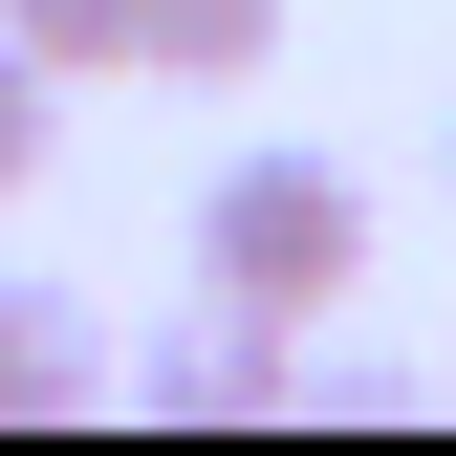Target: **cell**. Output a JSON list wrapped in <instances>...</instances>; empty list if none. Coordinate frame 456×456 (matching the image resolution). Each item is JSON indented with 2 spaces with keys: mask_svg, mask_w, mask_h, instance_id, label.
I'll list each match as a JSON object with an SVG mask.
<instances>
[{
  "mask_svg": "<svg viewBox=\"0 0 456 456\" xmlns=\"http://www.w3.org/2000/svg\"><path fill=\"white\" fill-rule=\"evenodd\" d=\"M261 44H282V0H131V66H175V87H261Z\"/></svg>",
  "mask_w": 456,
  "mask_h": 456,
  "instance_id": "obj_4",
  "label": "cell"
},
{
  "mask_svg": "<svg viewBox=\"0 0 456 456\" xmlns=\"http://www.w3.org/2000/svg\"><path fill=\"white\" fill-rule=\"evenodd\" d=\"M152 391H175V413H282V391H305V326L217 305V326H175V348H152Z\"/></svg>",
  "mask_w": 456,
  "mask_h": 456,
  "instance_id": "obj_2",
  "label": "cell"
},
{
  "mask_svg": "<svg viewBox=\"0 0 456 456\" xmlns=\"http://www.w3.org/2000/svg\"><path fill=\"white\" fill-rule=\"evenodd\" d=\"M348 282H370V175H348V152H217V196H196V305L326 326Z\"/></svg>",
  "mask_w": 456,
  "mask_h": 456,
  "instance_id": "obj_1",
  "label": "cell"
},
{
  "mask_svg": "<svg viewBox=\"0 0 456 456\" xmlns=\"http://www.w3.org/2000/svg\"><path fill=\"white\" fill-rule=\"evenodd\" d=\"M435 175H456V131H435Z\"/></svg>",
  "mask_w": 456,
  "mask_h": 456,
  "instance_id": "obj_7",
  "label": "cell"
},
{
  "mask_svg": "<svg viewBox=\"0 0 456 456\" xmlns=\"http://www.w3.org/2000/svg\"><path fill=\"white\" fill-rule=\"evenodd\" d=\"M87 305H66V282H0V435H22V413H87Z\"/></svg>",
  "mask_w": 456,
  "mask_h": 456,
  "instance_id": "obj_3",
  "label": "cell"
},
{
  "mask_svg": "<svg viewBox=\"0 0 456 456\" xmlns=\"http://www.w3.org/2000/svg\"><path fill=\"white\" fill-rule=\"evenodd\" d=\"M44 131H66V66H44V44H22V22H0V196H22V175H44Z\"/></svg>",
  "mask_w": 456,
  "mask_h": 456,
  "instance_id": "obj_5",
  "label": "cell"
},
{
  "mask_svg": "<svg viewBox=\"0 0 456 456\" xmlns=\"http://www.w3.org/2000/svg\"><path fill=\"white\" fill-rule=\"evenodd\" d=\"M0 22H22L66 87H87V66H131V0H0Z\"/></svg>",
  "mask_w": 456,
  "mask_h": 456,
  "instance_id": "obj_6",
  "label": "cell"
}]
</instances>
